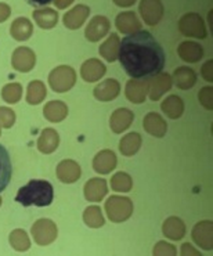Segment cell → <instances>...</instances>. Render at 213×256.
Instances as JSON below:
<instances>
[{
    "instance_id": "cell-12",
    "label": "cell",
    "mask_w": 213,
    "mask_h": 256,
    "mask_svg": "<svg viewBox=\"0 0 213 256\" xmlns=\"http://www.w3.org/2000/svg\"><path fill=\"white\" fill-rule=\"evenodd\" d=\"M93 93L98 102H112L120 93V84L115 79H106L96 86Z\"/></svg>"
},
{
    "instance_id": "cell-39",
    "label": "cell",
    "mask_w": 213,
    "mask_h": 256,
    "mask_svg": "<svg viewBox=\"0 0 213 256\" xmlns=\"http://www.w3.org/2000/svg\"><path fill=\"white\" fill-rule=\"evenodd\" d=\"M152 254L155 256H176L178 250H176V248L172 244L165 242V241H160L158 244L155 245Z\"/></svg>"
},
{
    "instance_id": "cell-17",
    "label": "cell",
    "mask_w": 213,
    "mask_h": 256,
    "mask_svg": "<svg viewBox=\"0 0 213 256\" xmlns=\"http://www.w3.org/2000/svg\"><path fill=\"white\" fill-rule=\"evenodd\" d=\"M80 174H82L80 166L72 160H66V161L60 162L58 166H57V178H58L60 182H62L66 184H71V183L78 182Z\"/></svg>"
},
{
    "instance_id": "cell-26",
    "label": "cell",
    "mask_w": 213,
    "mask_h": 256,
    "mask_svg": "<svg viewBox=\"0 0 213 256\" xmlns=\"http://www.w3.org/2000/svg\"><path fill=\"white\" fill-rule=\"evenodd\" d=\"M162 232L165 234V237L173 241L182 240L186 234V224L182 219H178L176 216L168 218L162 226Z\"/></svg>"
},
{
    "instance_id": "cell-47",
    "label": "cell",
    "mask_w": 213,
    "mask_h": 256,
    "mask_svg": "<svg viewBox=\"0 0 213 256\" xmlns=\"http://www.w3.org/2000/svg\"><path fill=\"white\" fill-rule=\"evenodd\" d=\"M2 201H3V200H2V196H0V206H2Z\"/></svg>"
},
{
    "instance_id": "cell-36",
    "label": "cell",
    "mask_w": 213,
    "mask_h": 256,
    "mask_svg": "<svg viewBox=\"0 0 213 256\" xmlns=\"http://www.w3.org/2000/svg\"><path fill=\"white\" fill-rule=\"evenodd\" d=\"M111 187L116 192H129L133 187V180L128 173L118 172L111 179Z\"/></svg>"
},
{
    "instance_id": "cell-3",
    "label": "cell",
    "mask_w": 213,
    "mask_h": 256,
    "mask_svg": "<svg viewBox=\"0 0 213 256\" xmlns=\"http://www.w3.org/2000/svg\"><path fill=\"white\" fill-rule=\"evenodd\" d=\"M106 212L110 220L122 223L128 220L133 214V202L126 196H111L106 201Z\"/></svg>"
},
{
    "instance_id": "cell-22",
    "label": "cell",
    "mask_w": 213,
    "mask_h": 256,
    "mask_svg": "<svg viewBox=\"0 0 213 256\" xmlns=\"http://www.w3.org/2000/svg\"><path fill=\"white\" fill-rule=\"evenodd\" d=\"M178 57L186 62H198L204 57V48L201 44H198L196 42L192 40H186V42L180 43V46L178 48Z\"/></svg>"
},
{
    "instance_id": "cell-37",
    "label": "cell",
    "mask_w": 213,
    "mask_h": 256,
    "mask_svg": "<svg viewBox=\"0 0 213 256\" xmlns=\"http://www.w3.org/2000/svg\"><path fill=\"white\" fill-rule=\"evenodd\" d=\"M3 100L8 104H16L22 97V86L20 84H8L2 90Z\"/></svg>"
},
{
    "instance_id": "cell-20",
    "label": "cell",
    "mask_w": 213,
    "mask_h": 256,
    "mask_svg": "<svg viewBox=\"0 0 213 256\" xmlns=\"http://www.w3.org/2000/svg\"><path fill=\"white\" fill-rule=\"evenodd\" d=\"M142 126L148 134L154 137H164L168 132V125L160 114L150 112L142 120Z\"/></svg>"
},
{
    "instance_id": "cell-5",
    "label": "cell",
    "mask_w": 213,
    "mask_h": 256,
    "mask_svg": "<svg viewBox=\"0 0 213 256\" xmlns=\"http://www.w3.org/2000/svg\"><path fill=\"white\" fill-rule=\"evenodd\" d=\"M178 30L184 36L196 38V39H205L208 35L205 22L200 14L196 12H187L178 20Z\"/></svg>"
},
{
    "instance_id": "cell-46",
    "label": "cell",
    "mask_w": 213,
    "mask_h": 256,
    "mask_svg": "<svg viewBox=\"0 0 213 256\" xmlns=\"http://www.w3.org/2000/svg\"><path fill=\"white\" fill-rule=\"evenodd\" d=\"M112 2L119 7H130L136 3L137 0H112Z\"/></svg>"
},
{
    "instance_id": "cell-28",
    "label": "cell",
    "mask_w": 213,
    "mask_h": 256,
    "mask_svg": "<svg viewBox=\"0 0 213 256\" xmlns=\"http://www.w3.org/2000/svg\"><path fill=\"white\" fill-rule=\"evenodd\" d=\"M12 160L7 150L0 146V192L6 190V187L12 180Z\"/></svg>"
},
{
    "instance_id": "cell-38",
    "label": "cell",
    "mask_w": 213,
    "mask_h": 256,
    "mask_svg": "<svg viewBox=\"0 0 213 256\" xmlns=\"http://www.w3.org/2000/svg\"><path fill=\"white\" fill-rule=\"evenodd\" d=\"M16 122V114L12 108L0 107V126L10 129Z\"/></svg>"
},
{
    "instance_id": "cell-16",
    "label": "cell",
    "mask_w": 213,
    "mask_h": 256,
    "mask_svg": "<svg viewBox=\"0 0 213 256\" xmlns=\"http://www.w3.org/2000/svg\"><path fill=\"white\" fill-rule=\"evenodd\" d=\"M134 120V114L128 108H118L116 111H114L110 120V126L114 133H122L128 130Z\"/></svg>"
},
{
    "instance_id": "cell-45",
    "label": "cell",
    "mask_w": 213,
    "mask_h": 256,
    "mask_svg": "<svg viewBox=\"0 0 213 256\" xmlns=\"http://www.w3.org/2000/svg\"><path fill=\"white\" fill-rule=\"evenodd\" d=\"M53 3L56 4L57 8L60 10H64L66 7H70L74 3V0H53Z\"/></svg>"
},
{
    "instance_id": "cell-11",
    "label": "cell",
    "mask_w": 213,
    "mask_h": 256,
    "mask_svg": "<svg viewBox=\"0 0 213 256\" xmlns=\"http://www.w3.org/2000/svg\"><path fill=\"white\" fill-rule=\"evenodd\" d=\"M213 223L210 220L200 222L192 228V240L196 245H200L202 250H212L213 248Z\"/></svg>"
},
{
    "instance_id": "cell-33",
    "label": "cell",
    "mask_w": 213,
    "mask_h": 256,
    "mask_svg": "<svg viewBox=\"0 0 213 256\" xmlns=\"http://www.w3.org/2000/svg\"><path fill=\"white\" fill-rule=\"evenodd\" d=\"M48 94L46 86L40 80H34L28 84V93H26V102L30 106H38L40 104L44 97Z\"/></svg>"
},
{
    "instance_id": "cell-29",
    "label": "cell",
    "mask_w": 213,
    "mask_h": 256,
    "mask_svg": "<svg viewBox=\"0 0 213 256\" xmlns=\"http://www.w3.org/2000/svg\"><path fill=\"white\" fill-rule=\"evenodd\" d=\"M142 136L137 133V132H132L120 140L119 143V151L120 154L124 155V156H133L134 154H137V151L142 147Z\"/></svg>"
},
{
    "instance_id": "cell-2",
    "label": "cell",
    "mask_w": 213,
    "mask_h": 256,
    "mask_svg": "<svg viewBox=\"0 0 213 256\" xmlns=\"http://www.w3.org/2000/svg\"><path fill=\"white\" fill-rule=\"evenodd\" d=\"M54 188L46 180H30L17 192L16 201L24 206H48L53 202Z\"/></svg>"
},
{
    "instance_id": "cell-42",
    "label": "cell",
    "mask_w": 213,
    "mask_h": 256,
    "mask_svg": "<svg viewBox=\"0 0 213 256\" xmlns=\"http://www.w3.org/2000/svg\"><path fill=\"white\" fill-rule=\"evenodd\" d=\"M12 14V8L6 3H0V22H4Z\"/></svg>"
},
{
    "instance_id": "cell-6",
    "label": "cell",
    "mask_w": 213,
    "mask_h": 256,
    "mask_svg": "<svg viewBox=\"0 0 213 256\" xmlns=\"http://www.w3.org/2000/svg\"><path fill=\"white\" fill-rule=\"evenodd\" d=\"M57 234H58L57 226L50 219H39L32 226V237L36 244L40 246H46L54 242V240L57 238Z\"/></svg>"
},
{
    "instance_id": "cell-25",
    "label": "cell",
    "mask_w": 213,
    "mask_h": 256,
    "mask_svg": "<svg viewBox=\"0 0 213 256\" xmlns=\"http://www.w3.org/2000/svg\"><path fill=\"white\" fill-rule=\"evenodd\" d=\"M43 115L44 118L50 122H62L66 120V115H68V107H66V102H58V100H54V102H48L44 108H43Z\"/></svg>"
},
{
    "instance_id": "cell-4",
    "label": "cell",
    "mask_w": 213,
    "mask_h": 256,
    "mask_svg": "<svg viewBox=\"0 0 213 256\" xmlns=\"http://www.w3.org/2000/svg\"><path fill=\"white\" fill-rule=\"evenodd\" d=\"M50 88L57 93H66L76 84V72L70 66H60L48 75Z\"/></svg>"
},
{
    "instance_id": "cell-30",
    "label": "cell",
    "mask_w": 213,
    "mask_h": 256,
    "mask_svg": "<svg viewBox=\"0 0 213 256\" xmlns=\"http://www.w3.org/2000/svg\"><path fill=\"white\" fill-rule=\"evenodd\" d=\"M174 84L178 89L188 90L196 84V74L194 70L187 66H180L174 71Z\"/></svg>"
},
{
    "instance_id": "cell-7",
    "label": "cell",
    "mask_w": 213,
    "mask_h": 256,
    "mask_svg": "<svg viewBox=\"0 0 213 256\" xmlns=\"http://www.w3.org/2000/svg\"><path fill=\"white\" fill-rule=\"evenodd\" d=\"M164 12L165 8L160 0H142L138 4V12L142 17V21L150 26L160 24Z\"/></svg>"
},
{
    "instance_id": "cell-9",
    "label": "cell",
    "mask_w": 213,
    "mask_h": 256,
    "mask_svg": "<svg viewBox=\"0 0 213 256\" xmlns=\"http://www.w3.org/2000/svg\"><path fill=\"white\" fill-rule=\"evenodd\" d=\"M12 68L18 72H30L36 64V56L30 48H18L12 57Z\"/></svg>"
},
{
    "instance_id": "cell-15",
    "label": "cell",
    "mask_w": 213,
    "mask_h": 256,
    "mask_svg": "<svg viewBox=\"0 0 213 256\" xmlns=\"http://www.w3.org/2000/svg\"><path fill=\"white\" fill-rule=\"evenodd\" d=\"M90 14V8L84 4H78L74 8H71L70 12L64 14V25H66L68 30H79L84 21L88 20Z\"/></svg>"
},
{
    "instance_id": "cell-41",
    "label": "cell",
    "mask_w": 213,
    "mask_h": 256,
    "mask_svg": "<svg viewBox=\"0 0 213 256\" xmlns=\"http://www.w3.org/2000/svg\"><path fill=\"white\" fill-rule=\"evenodd\" d=\"M212 66H213V60L206 61L204 66H202V76L208 82H212L213 80V74H212Z\"/></svg>"
},
{
    "instance_id": "cell-31",
    "label": "cell",
    "mask_w": 213,
    "mask_h": 256,
    "mask_svg": "<svg viewBox=\"0 0 213 256\" xmlns=\"http://www.w3.org/2000/svg\"><path fill=\"white\" fill-rule=\"evenodd\" d=\"M160 108L170 120H178L184 112V102L178 96L173 94L165 98V102H162Z\"/></svg>"
},
{
    "instance_id": "cell-34",
    "label": "cell",
    "mask_w": 213,
    "mask_h": 256,
    "mask_svg": "<svg viewBox=\"0 0 213 256\" xmlns=\"http://www.w3.org/2000/svg\"><path fill=\"white\" fill-rule=\"evenodd\" d=\"M8 241H10V245L12 248L18 252H25V250H30V240L28 234L21 228L12 230L10 237H8Z\"/></svg>"
},
{
    "instance_id": "cell-43",
    "label": "cell",
    "mask_w": 213,
    "mask_h": 256,
    "mask_svg": "<svg viewBox=\"0 0 213 256\" xmlns=\"http://www.w3.org/2000/svg\"><path fill=\"white\" fill-rule=\"evenodd\" d=\"M182 255L183 256H201V254L198 252L196 250H194L192 248V245L191 244H183V246H182Z\"/></svg>"
},
{
    "instance_id": "cell-1",
    "label": "cell",
    "mask_w": 213,
    "mask_h": 256,
    "mask_svg": "<svg viewBox=\"0 0 213 256\" xmlns=\"http://www.w3.org/2000/svg\"><path fill=\"white\" fill-rule=\"evenodd\" d=\"M118 60L132 79H150L160 74L166 62L165 52L148 30H138L119 43Z\"/></svg>"
},
{
    "instance_id": "cell-40",
    "label": "cell",
    "mask_w": 213,
    "mask_h": 256,
    "mask_svg": "<svg viewBox=\"0 0 213 256\" xmlns=\"http://www.w3.org/2000/svg\"><path fill=\"white\" fill-rule=\"evenodd\" d=\"M212 94H213V89L209 86V88H204V89L200 92V94H198V98H200V102L204 107L206 108V110H212L213 108V102H212Z\"/></svg>"
},
{
    "instance_id": "cell-23",
    "label": "cell",
    "mask_w": 213,
    "mask_h": 256,
    "mask_svg": "<svg viewBox=\"0 0 213 256\" xmlns=\"http://www.w3.org/2000/svg\"><path fill=\"white\" fill-rule=\"evenodd\" d=\"M60 144V136L57 132L52 129V128H48L44 130L42 132L40 136L38 138V148L43 154H52L54 152Z\"/></svg>"
},
{
    "instance_id": "cell-48",
    "label": "cell",
    "mask_w": 213,
    "mask_h": 256,
    "mask_svg": "<svg viewBox=\"0 0 213 256\" xmlns=\"http://www.w3.org/2000/svg\"><path fill=\"white\" fill-rule=\"evenodd\" d=\"M0 134H2V132H0Z\"/></svg>"
},
{
    "instance_id": "cell-24",
    "label": "cell",
    "mask_w": 213,
    "mask_h": 256,
    "mask_svg": "<svg viewBox=\"0 0 213 256\" xmlns=\"http://www.w3.org/2000/svg\"><path fill=\"white\" fill-rule=\"evenodd\" d=\"M34 34V25L30 22L28 18L20 17L17 20H14L10 28V35L18 40V42H24L28 40L30 36Z\"/></svg>"
},
{
    "instance_id": "cell-10",
    "label": "cell",
    "mask_w": 213,
    "mask_h": 256,
    "mask_svg": "<svg viewBox=\"0 0 213 256\" xmlns=\"http://www.w3.org/2000/svg\"><path fill=\"white\" fill-rule=\"evenodd\" d=\"M150 90V79H132L126 84V97L133 104H142L146 100Z\"/></svg>"
},
{
    "instance_id": "cell-19",
    "label": "cell",
    "mask_w": 213,
    "mask_h": 256,
    "mask_svg": "<svg viewBox=\"0 0 213 256\" xmlns=\"http://www.w3.org/2000/svg\"><path fill=\"white\" fill-rule=\"evenodd\" d=\"M106 66L97 58H90V60L83 62L82 68H80V75L86 80V82H97L98 79L106 75Z\"/></svg>"
},
{
    "instance_id": "cell-14",
    "label": "cell",
    "mask_w": 213,
    "mask_h": 256,
    "mask_svg": "<svg viewBox=\"0 0 213 256\" xmlns=\"http://www.w3.org/2000/svg\"><path fill=\"white\" fill-rule=\"evenodd\" d=\"M172 84L173 79L169 74H158V75H155L154 79L150 82V90H148L150 98L152 102L160 100L166 92H169V90L172 89Z\"/></svg>"
},
{
    "instance_id": "cell-27",
    "label": "cell",
    "mask_w": 213,
    "mask_h": 256,
    "mask_svg": "<svg viewBox=\"0 0 213 256\" xmlns=\"http://www.w3.org/2000/svg\"><path fill=\"white\" fill-rule=\"evenodd\" d=\"M34 20L35 22L43 30H52L58 22V14L54 12L53 8L48 7H42L34 12Z\"/></svg>"
},
{
    "instance_id": "cell-32",
    "label": "cell",
    "mask_w": 213,
    "mask_h": 256,
    "mask_svg": "<svg viewBox=\"0 0 213 256\" xmlns=\"http://www.w3.org/2000/svg\"><path fill=\"white\" fill-rule=\"evenodd\" d=\"M119 36L116 34H111L110 38L106 42L100 46V54L101 57H104L106 61L114 62L118 60V52H119Z\"/></svg>"
},
{
    "instance_id": "cell-18",
    "label": "cell",
    "mask_w": 213,
    "mask_h": 256,
    "mask_svg": "<svg viewBox=\"0 0 213 256\" xmlns=\"http://www.w3.org/2000/svg\"><path fill=\"white\" fill-rule=\"evenodd\" d=\"M116 168V155L111 150H102L93 160V169L97 173L106 174Z\"/></svg>"
},
{
    "instance_id": "cell-13",
    "label": "cell",
    "mask_w": 213,
    "mask_h": 256,
    "mask_svg": "<svg viewBox=\"0 0 213 256\" xmlns=\"http://www.w3.org/2000/svg\"><path fill=\"white\" fill-rule=\"evenodd\" d=\"M115 25H116V30L124 35H130V34L142 30V22L137 18L136 12H124L118 14L115 18Z\"/></svg>"
},
{
    "instance_id": "cell-44",
    "label": "cell",
    "mask_w": 213,
    "mask_h": 256,
    "mask_svg": "<svg viewBox=\"0 0 213 256\" xmlns=\"http://www.w3.org/2000/svg\"><path fill=\"white\" fill-rule=\"evenodd\" d=\"M26 3L34 7H43L53 3V0H26Z\"/></svg>"
},
{
    "instance_id": "cell-21",
    "label": "cell",
    "mask_w": 213,
    "mask_h": 256,
    "mask_svg": "<svg viewBox=\"0 0 213 256\" xmlns=\"http://www.w3.org/2000/svg\"><path fill=\"white\" fill-rule=\"evenodd\" d=\"M108 192L106 182L104 179H90L84 184V196L90 202H100Z\"/></svg>"
},
{
    "instance_id": "cell-35",
    "label": "cell",
    "mask_w": 213,
    "mask_h": 256,
    "mask_svg": "<svg viewBox=\"0 0 213 256\" xmlns=\"http://www.w3.org/2000/svg\"><path fill=\"white\" fill-rule=\"evenodd\" d=\"M83 220L86 223V226L92 228H98L104 226V216L101 212L100 206H89L83 212Z\"/></svg>"
},
{
    "instance_id": "cell-8",
    "label": "cell",
    "mask_w": 213,
    "mask_h": 256,
    "mask_svg": "<svg viewBox=\"0 0 213 256\" xmlns=\"http://www.w3.org/2000/svg\"><path fill=\"white\" fill-rule=\"evenodd\" d=\"M111 30L110 20L104 16H96L90 20L88 28L84 30V36L89 42H98Z\"/></svg>"
}]
</instances>
